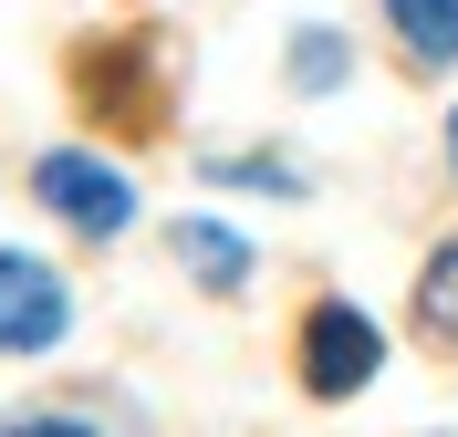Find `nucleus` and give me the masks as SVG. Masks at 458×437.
<instances>
[{"mask_svg":"<svg viewBox=\"0 0 458 437\" xmlns=\"http://www.w3.org/2000/svg\"><path fill=\"white\" fill-rule=\"evenodd\" d=\"M31 198L63 208V219H73V230H94V240L136 230V188H125V167H105V156H84V146L31 156Z\"/></svg>","mask_w":458,"mask_h":437,"instance_id":"f257e3e1","label":"nucleus"},{"mask_svg":"<svg viewBox=\"0 0 458 437\" xmlns=\"http://www.w3.org/2000/svg\"><path fill=\"white\" fill-rule=\"evenodd\" d=\"M375 365H386L375 313H354V302H313V323H302V385H313V396H354V385H375Z\"/></svg>","mask_w":458,"mask_h":437,"instance_id":"f03ea898","label":"nucleus"},{"mask_svg":"<svg viewBox=\"0 0 458 437\" xmlns=\"http://www.w3.org/2000/svg\"><path fill=\"white\" fill-rule=\"evenodd\" d=\"M63 323H73L63 271H53V261H21V250H0V354H42V344H63Z\"/></svg>","mask_w":458,"mask_h":437,"instance_id":"7ed1b4c3","label":"nucleus"},{"mask_svg":"<svg viewBox=\"0 0 458 437\" xmlns=\"http://www.w3.org/2000/svg\"><path fill=\"white\" fill-rule=\"evenodd\" d=\"M177 271H199L208 291H240L250 282V240L219 230V219H177Z\"/></svg>","mask_w":458,"mask_h":437,"instance_id":"20e7f679","label":"nucleus"},{"mask_svg":"<svg viewBox=\"0 0 458 437\" xmlns=\"http://www.w3.org/2000/svg\"><path fill=\"white\" fill-rule=\"evenodd\" d=\"M417 333L458 354V240H437L428 271H417Z\"/></svg>","mask_w":458,"mask_h":437,"instance_id":"39448f33","label":"nucleus"},{"mask_svg":"<svg viewBox=\"0 0 458 437\" xmlns=\"http://www.w3.org/2000/svg\"><path fill=\"white\" fill-rule=\"evenodd\" d=\"M386 21L417 63H458V0H386Z\"/></svg>","mask_w":458,"mask_h":437,"instance_id":"423d86ee","label":"nucleus"},{"mask_svg":"<svg viewBox=\"0 0 458 437\" xmlns=\"http://www.w3.org/2000/svg\"><path fill=\"white\" fill-rule=\"evenodd\" d=\"M292 84L302 94H334L344 84V31H302V42H292Z\"/></svg>","mask_w":458,"mask_h":437,"instance_id":"0eeeda50","label":"nucleus"},{"mask_svg":"<svg viewBox=\"0 0 458 437\" xmlns=\"http://www.w3.org/2000/svg\"><path fill=\"white\" fill-rule=\"evenodd\" d=\"M208 177H240V188H271V198L292 188V167H282V156H208Z\"/></svg>","mask_w":458,"mask_h":437,"instance_id":"6e6552de","label":"nucleus"},{"mask_svg":"<svg viewBox=\"0 0 458 437\" xmlns=\"http://www.w3.org/2000/svg\"><path fill=\"white\" fill-rule=\"evenodd\" d=\"M0 437H94V427H73V416H21V427H0Z\"/></svg>","mask_w":458,"mask_h":437,"instance_id":"1a4fd4ad","label":"nucleus"},{"mask_svg":"<svg viewBox=\"0 0 458 437\" xmlns=\"http://www.w3.org/2000/svg\"><path fill=\"white\" fill-rule=\"evenodd\" d=\"M448 156H458V115H448Z\"/></svg>","mask_w":458,"mask_h":437,"instance_id":"9d476101","label":"nucleus"}]
</instances>
